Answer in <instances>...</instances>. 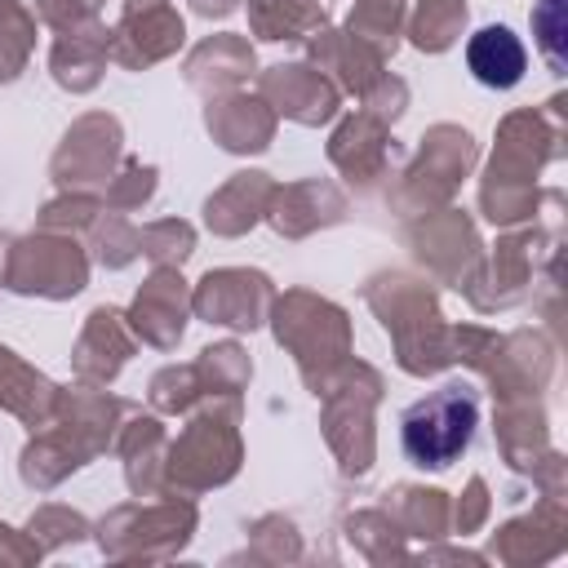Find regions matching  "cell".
<instances>
[{
	"label": "cell",
	"mask_w": 568,
	"mask_h": 568,
	"mask_svg": "<svg viewBox=\"0 0 568 568\" xmlns=\"http://www.w3.org/2000/svg\"><path fill=\"white\" fill-rule=\"evenodd\" d=\"M479 426V399L466 386H439L426 399H417L413 408H404L399 417V444L404 457L430 470L453 466Z\"/></svg>",
	"instance_id": "obj_1"
},
{
	"label": "cell",
	"mask_w": 568,
	"mask_h": 568,
	"mask_svg": "<svg viewBox=\"0 0 568 568\" xmlns=\"http://www.w3.org/2000/svg\"><path fill=\"white\" fill-rule=\"evenodd\" d=\"M466 67L488 89H515L528 71V49L510 27H484L466 44Z\"/></svg>",
	"instance_id": "obj_2"
}]
</instances>
